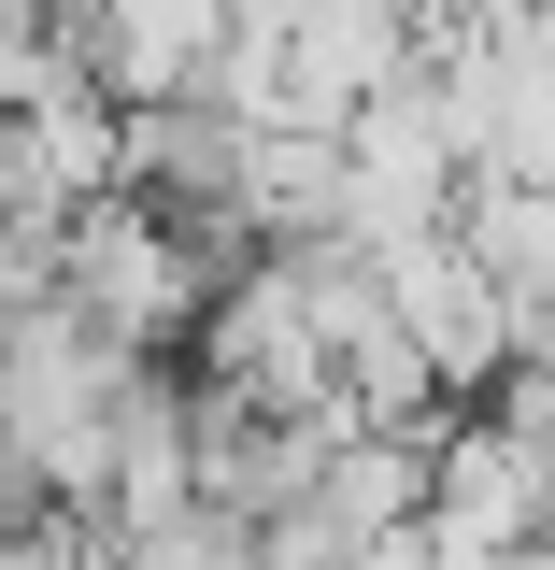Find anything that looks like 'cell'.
<instances>
[{
	"instance_id": "5b68a950",
	"label": "cell",
	"mask_w": 555,
	"mask_h": 570,
	"mask_svg": "<svg viewBox=\"0 0 555 570\" xmlns=\"http://www.w3.org/2000/svg\"><path fill=\"white\" fill-rule=\"evenodd\" d=\"M43 499H58V485H43V471L0 442V542H14V528H43Z\"/></svg>"
},
{
	"instance_id": "3957f363",
	"label": "cell",
	"mask_w": 555,
	"mask_h": 570,
	"mask_svg": "<svg viewBox=\"0 0 555 570\" xmlns=\"http://www.w3.org/2000/svg\"><path fill=\"white\" fill-rule=\"evenodd\" d=\"M385 299H399L414 356L456 385V400H498V371L527 356V314H513V285L470 257V228H414V243H385Z\"/></svg>"
},
{
	"instance_id": "7a4b0ae2",
	"label": "cell",
	"mask_w": 555,
	"mask_h": 570,
	"mask_svg": "<svg viewBox=\"0 0 555 570\" xmlns=\"http://www.w3.org/2000/svg\"><path fill=\"white\" fill-rule=\"evenodd\" d=\"M58 299H86L115 343H171L186 314H214V257L200 228L142 186H100V200L58 228Z\"/></svg>"
},
{
	"instance_id": "277c9868",
	"label": "cell",
	"mask_w": 555,
	"mask_h": 570,
	"mask_svg": "<svg viewBox=\"0 0 555 570\" xmlns=\"http://www.w3.org/2000/svg\"><path fill=\"white\" fill-rule=\"evenodd\" d=\"M542 528H555V471L498 414L427 442V542H442V570H513Z\"/></svg>"
},
{
	"instance_id": "8992f818",
	"label": "cell",
	"mask_w": 555,
	"mask_h": 570,
	"mask_svg": "<svg viewBox=\"0 0 555 570\" xmlns=\"http://www.w3.org/2000/svg\"><path fill=\"white\" fill-rule=\"evenodd\" d=\"M200 570H271V557H257V528H242V542H214V557Z\"/></svg>"
},
{
	"instance_id": "6da1fadb",
	"label": "cell",
	"mask_w": 555,
	"mask_h": 570,
	"mask_svg": "<svg viewBox=\"0 0 555 570\" xmlns=\"http://www.w3.org/2000/svg\"><path fill=\"white\" fill-rule=\"evenodd\" d=\"M129 400H142V343H115L86 299L43 285V299L14 314V343H0V442H14L71 513H100V499H115Z\"/></svg>"
}]
</instances>
